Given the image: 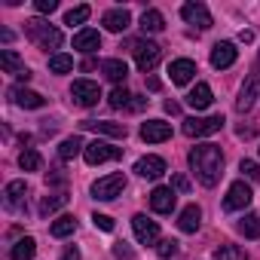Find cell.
I'll return each instance as SVG.
<instances>
[{"mask_svg": "<svg viewBox=\"0 0 260 260\" xmlns=\"http://www.w3.org/2000/svg\"><path fill=\"white\" fill-rule=\"evenodd\" d=\"M187 159H190V169H193V175L199 178L202 187H214L220 181V175H223V153H220L217 144H199V147L190 150Z\"/></svg>", "mask_w": 260, "mask_h": 260, "instance_id": "6da1fadb", "label": "cell"}, {"mask_svg": "<svg viewBox=\"0 0 260 260\" xmlns=\"http://www.w3.org/2000/svg\"><path fill=\"white\" fill-rule=\"evenodd\" d=\"M25 34H28L40 49H58V46H61V31L52 28V25L43 22V19H28V22H25Z\"/></svg>", "mask_w": 260, "mask_h": 260, "instance_id": "7a4b0ae2", "label": "cell"}, {"mask_svg": "<svg viewBox=\"0 0 260 260\" xmlns=\"http://www.w3.org/2000/svg\"><path fill=\"white\" fill-rule=\"evenodd\" d=\"M223 128V116L214 113V116H190L184 119V135L187 138H202V135H214Z\"/></svg>", "mask_w": 260, "mask_h": 260, "instance_id": "3957f363", "label": "cell"}, {"mask_svg": "<svg viewBox=\"0 0 260 260\" xmlns=\"http://www.w3.org/2000/svg\"><path fill=\"white\" fill-rule=\"evenodd\" d=\"M122 190H125V175H122V172L107 175V178H98V181L92 184V196H95V199H101V202L116 199Z\"/></svg>", "mask_w": 260, "mask_h": 260, "instance_id": "277c9868", "label": "cell"}, {"mask_svg": "<svg viewBox=\"0 0 260 260\" xmlns=\"http://www.w3.org/2000/svg\"><path fill=\"white\" fill-rule=\"evenodd\" d=\"M122 156V147H113L107 141H89L86 150H83V159L89 166H101V162H110V159H119Z\"/></svg>", "mask_w": 260, "mask_h": 260, "instance_id": "5b68a950", "label": "cell"}, {"mask_svg": "<svg viewBox=\"0 0 260 260\" xmlns=\"http://www.w3.org/2000/svg\"><path fill=\"white\" fill-rule=\"evenodd\" d=\"M132 52H135V64L141 74H150L162 58V46L156 43H132Z\"/></svg>", "mask_w": 260, "mask_h": 260, "instance_id": "8992f818", "label": "cell"}, {"mask_svg": "<svg viewBox=\"0 0 260 260\" xmlns=\"http://www.w3.org/2000/svg\"><path fill=\"white\" fill-rule=\"evenodd\" d=\"M251 199H254L251 187H248L245 181H236V184H230V190H226V196H223V208H226V211H239V208H248Z\"/></svg>", "mask_w": 260, "mask_h": 260, "instance_id": "52a82bcc", "label": "cell"}, {"mask_svg": "<svg viewBox=\"0 0 260 260\" xmlns=\"http://www.w3.org/2000/svg\"><path fill=\"white\" fill-rule=\"evenodd\" d=\"M71 95H74V104L92 107V104H98L101 89H98V83H92V80H77V83L71 86Z\"/></svg>", "mask_w": 260, "mask_h": 260, "instance_id": "ba28073f", "label": "cell"}, {"mask_svg": "<svg viewBox=\"0 0 260 260\" xmlns=\"http://www.w3.org/2000/svg\"><path fill=\"white\" fill-rule=\"evenodd\" d=\"M181 19L190 22V25H196L199 31H208V28L214 25V22H211V13H208L205 4H184V7H181Z\"/></svg>", "mask_w": 260, "mask_h": 260, "instance_id": "9c48e42d", "label": "cell"}, {"mask_svg": "<svg viewBox=\"0 0 260 260\" xmlns=\"http://www.w3.org/2000/svg\"><path fill=\"white\" fill-rule=\"evenodd\" d=\"M132 230H135V239H138L141 245H153V242L159 239V223L150 220L147 214H135V217H132Z\"/></svg>", "mask_w": 260, "mask_h": 260, "instance_id": "30bf717a", "label": "cell"}, {"mask_svg": "<svg viewBox=\"0 0 260 260\" xmlns=\"http://www.w3.org/2000/svg\"><path fill=\"white\" fill-rule=\"evenodd\" d=\"M25 196H28V187H25V181H10L7 184V190H4V205H7V211H25Z\"/></svg>", "mask_w": 260, "mask_h": 260, "instance_id": "8fae6325", "label": "cell"}, {"mask_svg": "<svg viewBox=\"0 0 260 260\" xmlns=\"http://www.w3.org/2000/svg\"><path fill=\"white\" fill-rule=\"evenodd\" d=\"M141 138H144L147 144L169 141V138H172V125H169L166 119H147V122L141 125Z\"/></svg>", "mask_w": 260, "mask_h": 260, "instance_id": "7c38bea8", "label": "cell"}, {"mask_svg": "<svg viewBox=\"0 0 260 260\" xmlns=\"http://www.w3.org/2000/svg\"><path fill=\"white\" fill-rule=\"evenodd\" d=\"M0 68H4L7 74H13V77H19V80H25V83L31 80V71L19 58V52H13V49H0Z\"/></svg>", "mask_w": 260, "mask_h": 260, "instance_id": "4fadbf2b", "label": "cell"}, {"mask_svg": "<svg viewBox=\"0 0 260 260\" xmlns=\"http://www.w3.org/2000/svg\"><path fill=\"white\" fill-rule=\"evenodd\" d=\"M166 159L162 156H141L138 162H135V172L141 175V178H147V181H156V178H162L166 175Z\"/></svg>", "mask_w": 260, "mask_h": 260, "instance_id": "5bb4252c", "label": "cell"}, {"mask_svg": "<svg viewBox=\"0 0 260 260\" xmlns=\"http://www.w3.org/2000/svg\"><path fill=\"white\" fill-rule=\"evenodd\" d=\"M74 49H77V52H86V55L98 52V49H101V34L92 31V28L77 31V34H74Z\"/></svg>", "mask_w": 260, "mask_h": 260, "instance_id": "9a60e30c", "label": "cell"}, {"mask_svg": "<svg viewBox=\"0 0 260 260\" xmlns=\"http://www.w3.org/2000/svg\"><path fill=\"white\" fill-rule=\"evenodd\" d=\"M193 74H196V61H190V58H178L169 64V77L175 86H187L193 80Z\"/></svg>", "mask_w": 260, "mask_h": 260, "instance_id": "2e32d148", "label": "cell"}, {"mask_svg": "<svg viewBox=\"0 0 260 260\" xmlns=\"http://www.w3.org/2000/svg\"><path fill=\"white\" fill-rule=\"evenodd\" d=\"M101 25L107 28V31H113V34H122L128 25H132V16H128V10H107L104 16H101Z\"/></svg>", "mask_w": 260, "mask_h": 260, "instance_id": "e0dca14e", "label": "cell"}, {"mask_svg": "<svg viewBox=\"0 0 260 260\" xmlns=\"http://www.w3.org/2000/svg\"><path fill=\"white\" fill-rule=\"evenodd\" d=\"M236 58H239V49H236L233 43H217V46L211 49V64H214L217 71L236 64Z\"/></svg>", "mask_w": 260, "mask_h": 260, "instance_id": "ac0fdd59", "label": "cell"}, {"mask_svg": "<svg viewBox=\"0 0 260 260\" xmlns=\"http://www.w3.org/2000/svg\"><path fill=\"white\" fill-rule=\"evenodd\" d=\"M150 208H153L156 214H169V211L175 208V190H172V187H156V190L150 193Z\"/></svg>", "mask_w": 260, "mask_h": 260, "instance_id": "d6986e66", "label": "cell"}, {"mask_svg": "<svg viewBox=\"0 0 260 260\" xmlns=\"http://www.w3.org/2000/svg\"><path fill=\"white\" fill-rule=\"evenodd\" d=\"M83 128H92L98 135H110V138H125V125L122 122H98V119H83Z\"/></svg>", "mask_w": 260, "mask_h": 260, "instance_id": "ffe728a7", "label": "cell"}, {"mask_svg": "<svg viewBox=\"0 0 260 260\" xmlns=\"http://www.w3.org/2000/svg\"><path fill=\"white\" fill-rule=\"evenodd\" d=\"M211 101H214V95H211V86L208 83H196V89L187 95V104L193 110H205V107H211Z\"/></svg>", "mask_w": 260, "mask_h": 260, "instance_id": "44dd1931", "label": "cell"}, {"mask_svg": "<svg viewBox=\"0 0 260 260\" xmlns=\"http://www.w3.org/2000/svg\"><path fill=\"white\" fill-rule=\"evenodd\" d=\"M13 98H16V104H19V107H28V110H37V107H43V104H46V98H43L40 92L22 89V86H16V89H13Z\"/></svg>", "mask_w": 260, "mask_h": 260, "instance_id": "7402d4cb", "label": "cell"}, {"mask_svg": "<svg viewBox=\"0 0 260 260\" xmlns=\"http://www.w3.org/2000/svg\"><path fill=\"white\" fill-rule=\"evenodd\" d=\"M257 83H260V74H251L248 77V83L242 86V92H239V98H236V110H248L251 104H254V92H257Z\"/></svg>", "mask_w": 260, "mask_h": 260, "instance_id": "603a6c76", "label": "cell"}, {"mask_svg": "<svg viewBox=\"0 0 260 260\" xmlns=\"http://www.w3.org/2000/svg\"><path fill=\"white\" fill-rule=\"evenodd\" d=\"M101 74H104L110 83H122L125 74H128V68H125L122 58H107V61H101Z\"/></svg>", "mask_w": 260, "mask_h": 260, "instance_id": "cb8c5ba5", "label": "cell"}, {"mask_svg": "<svg viewBox=\"0 0 260 260\" xmlns=\"http://www.w3.org/2000/svg\"><path fill=\"white\" fill-rule=\"evenodd\" d=\"M199 220H202L199 205H187L181 211V217H178V226H181V233H196L199 230Z\"/></svg>", "mask_w": 260, "mask_h": 260, "instance_id": "d4e9b609", "label": "cell"}, {"mask_svg": "<svg viewBox=\"0 0 260 260\" xmlns=\"http://www.w3.org/2000/svg\"><path fill=\"white\" fill-rule=\"evenodd\" d=\"M83 150H86L83 138H80V135H71V138H64V141L58 144V159H64V162H68V159H74V156H77V153H83Z\"/></svg>", "mask_w": 260, "mask_h": 260, "instance_id": "484cf974", "label": "cell"}, {"mask_svg": "<svg viewBox=\"0 0 260 260\" xmlns=\"http://www.w3.org/2000/svg\"><path fill=\"white\" fill-rule=\"evenodd\" d=\"M34 251H37V242H34L31 236H25V239H19V242L13 245L10 260H31V257H34Z\"/></svg>", "mask_w": 260, "mask_h": 260, "instance_id": "4316f807", "label": "cell"}, {"mask_svg": "<svg viewBox=\"0 0 260 260\" xmlns=\"http://www.w3.org/2000/svg\"><path fill=\"white\" fill-rule=\"evenodd\" d=\"M141 28H144V34H156V31H162V28H166L162 13H159V10H144V16H141Z\"/></svg>", "mask_w": 260, "mask_h": 260, "instance_id": "83f0119b", "label": "cell"}, {"mask_svg": "<svg viewBox=\"0 0 260 260\" xmlns=\"http://www.w3.org/2000/svg\"><path fill=\"white\" fill-rule=\"evenodd\" d=\"M77 230V217L74 214H61L58 220H52V226H49V233L55 236V239H64V236H71Z\"/></svg>", "mask_w": 260, "mask_h": 260, "instance_id": "f1b7e54d", "label": "cell"}, {"mask_svg": "<svg viewBox=\"0 0 260 260\" xmlns=\"http://www.w3.org/2000/svg\"><path fill=\"white\" fill-rule=\"evenodd\" d=\"M64 205H68V196H64V193H49V196H43V202H40V214L49 217L52 211H58V208H64Z\"/></svg>", "mask_w": 260, "mask_h": 260, "instance_id": "f546056e", "label": "cell"}, {"mask_svg": "<svg viewBox=\"0 0 260 260\" xmlns=\"http://www.w3.org/2000/svg\"><path fill=\"white\" fill-rule=\"evenodd\" d=\"M214 260H248V254L239 245H220L214 248Z\"/></svg>", "mask_w": 260, "mask_h": 260, "instance_id": "4dcf8cb0", "label": "cell"}, {"mask_svg": "<svg viewBox=\"0 0 260 260\" xmlns=\"http://www.w3.org/2000/svg\"><path fill=\"white\" fill-rule=\"evenodd\" d=\"M89 16H92V10H89L86 4H83V7H74V10L64 13V25H71V28H74V25H83V22H89Z\"/></svg>", "mask_w": 260, "mask_h": 260, "instance_id": "1f68e13d", "label": "cell"}, {"mask_svg": "<svg viewBox=\"0 0 260 260\" xmlns=\"http://www.w3.org/2000/svg\"><path fill=\"white\" fill-rule=\"evenodd\" d=\"M71 68H74V58H71V55H64V52L49 55V71H52V74H68Z\"/></svg>", "mask_w": 260, "mask_h": 260, "instance_id": "d6a6232c", "label": "cell"}, {"mask_svg": "<svg viewBox=\"0 0 260 260\" xmlns=\"http://www.w3.org/2000/svg\"><path fill=\"white\" fill-rule=\"evenodd\" d=\"M19 166H22V172H40L43 159H40V153H37V150H22Z\"/></svg>", "mask_w": 260, "mask_h": 260, "instance_id": "836d02e7", "label": "cell"}, {"mask_svg": "<svg viewBox=\"0 0 260 260\" xmlns=\"http://www.w3.org/2000/svg\"><path fill=\"white\" fill-rule=\"evenodd\" d=\"M239 230H242L248 239H260V217H257V214H245V217L239 220Z\"/></svg>", "mask_w": 260, "mask_h": 260, "instance_id": "e575fe53", "label": "cell"}, {"mask_svg": "<svg viewBox=\"0 0 260 260\" xmlns=\"http://www.w3.org/2000/svg\"><path fill=\"white\" fill-rule=\"evenodd\" d=\"M128 104H132V95H128V89L125 86H116L113 92H110V107H128Z\"/></svg>", "mask_w": 260, "mask_h": 260, "instance_id": "d590c367", "label": "cell"}, {"mask_svg": "<svg viewBox=\"0 0 260 260\" xmlns=\"http://www.w3.org/2000/svg\"><path fill=\"white\" fill-rule=\"evenodd\" d=\"M242 172H245L248 181H260V166L254 159H242Z\"/></svg>", "mask_w": 260, "mask_h": 260, "instance_id": "8d00e7d4", "label": "cell"}, {"mask_svg": "<svg viewBox=\"0 0 260 260\" xmlns=\"http://www.w3.org/2000/svg\"><path fill=\"white\" fill-rule=\"evenodd\" d=\"M156 254H159V257H175V254H178V242H175V239H166V242H159Z\"/></svg>", "mask_w": 260, "mask_h": 260, "instance_id": "74e56055", "label": "cell"}, {"mask_svg": "<svg viewBox=\"0 0 260 260\" xmlns=\"http://www.w3.org/2000/svg\"><path fill=\"white\" fill-rule=\"evenodd\" d=\"M113 257H116V260H135L132 248H128L125 242H116V245H113Z\"/></svg>", "mask_w": 260, "mask_h": 260, "instance_id": "f35d334b", "label": "cell"}, {"mask_svg": "<svg viewBox=\"0 0 260 260\" xmlns=\"http://www.w3.org/2000/svg\"><path fill=\"white\" fill-rule=\"evenodd\" d=\"M92 220H95V226H98V230L113 233V217H107V214H92Z\"/></svg>", "mask_w": 260, "mask_h": 260, "instance_id": "ab89813d", "label": "cell"}, {"mask_svg": "<svg viewBox=\"0 0 260 260\" xmlns=\"http://www.w3.org/2000/svg\"><path fill=\"white\" fill-rule=\"evenodd\" d=\"M37 13H43V16H49V13H55L58 10V0H37Z\"/></svg>", "mask_w": 260, "mask_h": 260, "instance_id": "60d3db41", "label": "cell"}, {"mask_svg": "<svg viewBox=\"0 0 260 260\" xmlns=\"http://www.w3.org/2000/svg\"><path fill=\"white\" fill-rule=\"evenodd\" d=\"M172 187L181 190V193H187V190H190V181H187L184 175H175V178H172Z\"/></svg>", "mask_w": 260, "mask_h": 260, "instance_id": "b9f144b4", "label": "cell"}, {"mask_svg": "<svg viewBox=\"0 0 260 260\" xmlns=\"http://www.w3.org/2000/svg\"><path fill=\"white\" fill-rule=\"evenodd\" d=\"M61 260H80V251H77V245H68V248H64V254H61Z\"/></svg>", "mask_w": 260, "mask_h": 260, "instance_id": "7bdbcfd3", "label": "cell"}, {"mask_svg": "<svg viewBox=\"0 0 260 260\" xmlns=\"http://www.w3.org/2000/svg\"><path fill=\"white\" fill-rule=\"evenodd\" d=\"M132 98H135V101L128 104V110H141V107L147 104V98H141V95H132Z\"/></svg>", "mask_w": 260, "mask_h": 260, "instance_id": "ee69618b", "label": "cell"}, {"mask_svg": "<svg viewBox=\"0 0 260 260\" xmlns=\"http://www.w3.org/2000/svg\"><path fill=\"white\" fill-rule=\"evenodd\" d=\"M178 110H181V107H178V101H166V113H172V116H175Z\"/></svg>", "mask_w": 260, "mask_h": 260, "instance_id": "f6af8a7d", "label": "cell"}, {"mask_svg": "<svg viewBox=\"0 0 260 260\" xmlns=\"http://www.w3.org/2000/svg\"><path fill=\"white\" fill-rule=\"evenodd\" d=\"M239 40H242V43H251V40H254V34H251V31H242V34H239Z\"/></svg>", "mask_w": 260, "mask_h": 260, "instance_id": "bcb514c9", "label": "cell"}, {"mask_svg": "<svg viewBox=\"0 0 260 260\" xmlns=\"http://www.w3.org/2000/svg\"><path fill=\"white\" fill-rule=\"evenodd\" d=\"M257 68H260V58H257Z\"/></svg>", "mask_w": 260, "mask_h": 260, "instance_id": "7dc6e473", "label": "cell"}]
</instances>
